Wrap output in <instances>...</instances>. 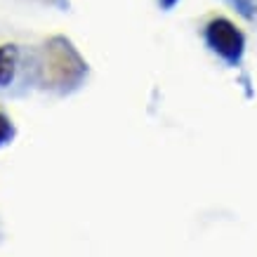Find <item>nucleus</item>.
I'll use <instances>...</instances> for the list:
<instances>
[{
    "instance_id": "f257e3e1",
    "label": "nucleus",
    "mask_w": 257,
    "mask_h": 257,
    "mask_svg": "<svg viewBox=\"0 0 257 257\" xmlns=\"http://www.w3.org/2000/svg\"><path fill=\"white\" fill-rule=\"evenodd\" d=\"M85 62L78 57V52L71 47L69 40L52 38L45 45V62H43V73H45L47 87L57 90H71L76 87L85 76Z\"/></svg>"
},
{
    "instance_id": "f03ea898",
    "label": "nucleus",
    "mask_w": 257,
    "mask_h": 257,
    "mask_svg": "<svg viewBox=\"0 0 257 257\" xmlns=\"http://www.w3.org/2000/svg\"><path fill=\"white\" fill-rule=\"evenodd\" d=\"M203 38H205V45L210 47L219 59H224L229 66H238L243 62L245 36L226 17H212L203 29Z\"/></svg>"
},
{
    "instance_id": "7ed1b4c3",
    "label": "nucleus",
    "mask_w": 257,
    "mask_h": 257,
    "mask_svg": "<svg viewBox=\"0 0 257 257\" xmlns=\"http://www.w3.org/2000/svg\"><path fill=\"white\" fill-rule=\"evenodd\" d=\"M19 66V47L17 45H0V87H10L17 76Z\"/></svg>"
},
{
    "instance_id": "20e7f679",
    "label": "nucleus",
    "mask_w": 257,
    "mask_h": 257,
    "mask_svg": "<svg viewBox=\"0 0 257 257\" xmlns=\"http://www.w3.org/2000/svg\"><path fill=\"white\" fill-rule=\"evenodd\" d=\"M231 8L248 22H255L257 19V0H226Z\"/></svg>"
},
{
    "instance_id": "39448f33",
    "label": "nucleus",
    "mask_w": 257,
    "mask_h": 257,
    "mask_svg": "<svg viewBox=\"0 0 257 257\" xmlns=\"http://www.w3.org/2000/svg\"><path fill=\"white\" fill-rule=\"evenodd\" d=\"M15 135H17L15 123L5 113H0V147H8L10 142L15 140Z\"/></svg>"
},
{
    "instance_id": "423d86ee",
    "label": "nucleus",
    "mask_w": 257,
    "mask_h": 257,
    "mask_svg": "<svg viewBox=\"0 0 257 257\" xmlns=\"http://www.w3.org/2000/svg\"><path fill=\"white\" fill-rule=\"evenodd\" d=\"M158 3H161V8H163V10H172L179 0H158Z\"/></svg>"
}]
</instances>
